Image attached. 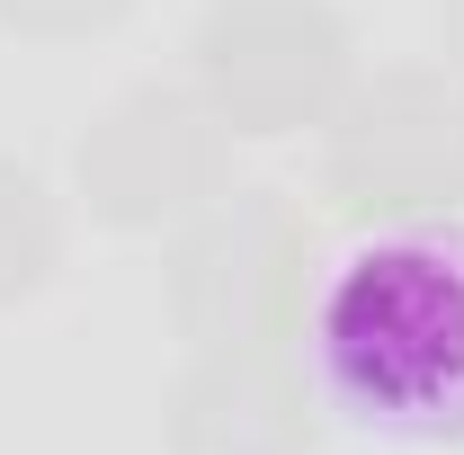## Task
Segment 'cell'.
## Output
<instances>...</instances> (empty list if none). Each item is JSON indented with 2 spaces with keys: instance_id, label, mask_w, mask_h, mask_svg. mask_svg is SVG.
Listing matches in <instances>:
<instances>
[{
  "instance_id": "6da1fadb",
  "label": "cell",
  "mask_w": 464,
  "mask_h": 455,
  "mask_svg": "<svg viewBox=\"0 0 464 455\" xmlns=\"http://www.w3.org/2000/svg\"><path fill=\"white\" fill-rule=\"evenodd\" d=\"M313 393L375 447H464V215H393L304 304Z\"/></svg>"
},
{
  "instance_id": "7a4b0ae2",
  "label": "cell",
  "mask_w": 464,
  "mask_h": 455,
  "mask_svg": "<svg viewBox=\"0 0 464 455\" xmlns=\"http://www.w3.org/2000/svg\"><path fill=\"white\" fill-rule=\"evenodd\" d=\"M197 54H206V81H215V108L241 134H286L331 90L340 27H331L322 0H215Z\"/></svg>"
},
{
  "instance_id": "3957f363",
  "label": "cell",
  "mask_w": 464,
  "mask_h": 455,
  "mask_svg": "<svg viewBox=\"0 0 464 455\" xmlns=\"http://www.w3.org/2000/svg\"><path fill=\"white\" fill-rule=\"evenodd\" d=\"M348 206L357 215H438L464 197V99L456 90H420V81H384L340 143Z\"/></svg>"
},
{
  "instance_id": "277c9868",
  "label": "cell",
  "mask_w": 464,
  "mask_h": 455,
  "mask_svg": "<svg viewBox=\"0 0 464 455\" xmlns=\"http://www.w3.org/2000/svg\"><path fill=\"white\" fill-rule=\"evenodd\" d=\"M81 179L116 224H161L206 188V116L188 99L143 90L81 143Z\"/></svg>"
},
{
  "instance_id": "5b68a950",
  "label": "cell",
  "mask_w": 464,
  "mask_h": 455,
  "mask_svg": "<svg viewBox=\"0 0 464 455\" xmlns=\"http://www.w3.org/2000/svg\"><path fill=\"white\" fill-rule=\"evenodd\" d=\"M54 259V215H45V188L27 170H0V295L9 286H36Z\"/></svg>"
}]
</instances>
